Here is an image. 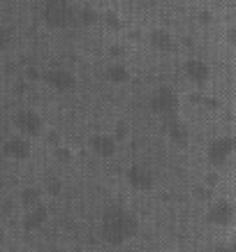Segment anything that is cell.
Listing matches in <instances>:
<instances>
[{
  "label": "cell",
  "instance_id": "1",
  "mask_svg": "<svg viewBox=\"0 0 236 252\" xmlns=\"http://www.w3.org/2000/svg\"><path fill=\"white\" fill-rule=\"evenodd\" d=\"M139 231L137 215L125 206H109L100 220V236L109 245H123L132 241Z\"/></svg>",
  "mask_w": 236,
  "mask_h": 252
},
{
  "label": "cell",
  "instance_id": "2",
  "mask_svg": "<svg viewBox=\"0 0 236 252\" xmlns=\"http://www.w3.org/2000/svg\"><path fill=\"white\" fill-rule=\"evenodd\" d=\"M42 19H44V23L49 28L63 31V28H67L69 23L76 19L74 5H72L69 0H44Z\"/></svg>",
  "mask_w": 236,
  "mask_h": 252
},
{
  "label": "cell",
  "instance_id": "3",
  "mask_svg": "<svg viewBox=\"0 0 236 252\" xmlns=\"http://www.w3.org/2000/svg\"><path fill=\"white\" fill-rule=\"evenodd\" d=\"M148 109H151L155 116L160 118H176L178 116V109H181V99H178V93L169 86H160L151 93L148 97Z\"/></svg>",
  "mask_w": 236,
  "mask_h": 252
},
{
  "label": "cell",
  "instance_id": "4",
  "mask_svg": "<svg viewBox=\"0 0 236 252\" xmlns=\"http://www.w3.org/2000/svg\"><path fill=\"white\" fill-rule=\"evenodd\" d=\"M12 125H14L16 134L26 139H37L44 134V118L35 109H19L12 116Z\"/></svg>",
  "mask_w": 236,
  "mask_h": 252
},
{
  "label": "cell",
  "instance_id": "5",
  "mask_svg": "<svg viewBox=\"0 0 236 252\" xmlns=\"http://www.w3.org/2000/svg\"><path fill=\"white\" fill-rule=\"evenodd\" d=\"M234 155V137H215L206 146V160L213 169L227 167Z\"/></svg>",
  "mask_w": 236,
  "mask_h": 252
},
{
  "label": "cell",
  "instance_id": "6",
  "mask_svg": "<svg viewBox=\"0 0 236 252\" xmlns=\"http://www.w3.org/2000/svg\"><path fill=\"white\" fill-rule=\"evenodd\" d=\"M42 81H44L49 88H54L56 93H72V91H76V86H79L76 74L65 67L46 69L44 74H42Z\"/></svg>",
  "mask_w": 236,
  "mask_h": 252
},
{
  "label": "cell",
  "instance_id": "7",
  "mask_svg": "<svg viewBox=\"0 0 236 252\" xmlns=\"http://www.w3.org/2000/svg\"><path fill=\"white\" fill-rule=\"evenodd\" d=\"M234 204L229 201V199H215L213 204L208 206L206 211V222L211 224V227H229L232 222H234Z\"/></svg>",
  "mask_w": 236,
  "mask_h": 252
},
{
  "label": "cell",
  "instance_id": "8",
  "mask_svg": "<svg viewBox=\"0 0 236 252\" xmlns=\"http://www.w3.org/2000/svg\"><path fill=\"white\" fill-rule=\"evenodd\" d=\"M125 181H128L130 188H135V190L148 192V190H153V185H155V176H153V171L146 167V164L135 162V164H130V167L125 169Z\"/></svg>",
  "mask_w": 236,
  "mask_h": 252
},
{
  "label": "cell",
  "instance_id": "9",
  "mask_svg": "<svg viewBox=\"0 0 236 252\" xmlns=\"http://www.w3.org/2000/svg\"><path fill=\"white\" fill-rule=\"evenodd\" d=\"M2 155H5V158H9V160H14V162L28 160V158L33 155L31 139L21 137V134H14V137L5 139V141H2Z\"/></svg>",
  "mask_w": 236,
  "mask_h": 252
},
{
  "label": "cell",
  "instance_id": "10",
  "mask_svg": "<svg viewBox=\"0 0 236 252\" xmlns=\"http://www.w3.org/2000/svg\"><path fill=\"white\" fill-rule=\"evenodd\" d=\"M183 74L185 79L190 81L192 86H206L208 84V79H211V67H208V63L202 61V58H188V61L183 63Z\"/></svg>",
  "mask_w": 236,
  "mask_h": 252
},
{
  "label": "cell",
  "instance_id": "11",
  "mask_svg": "<svg viewBox=\"0 0 236 252\" xmlns=\"http://www.w3.org/2000/svg\"><path fill=\"white\" fill-rule=\"evenodd\" d=\"M88 148H91L98 158L109 160V158H114L116 151H118V141H116L111 134H93V137L88 139Z\"/></svg>",
  "mask_w": 236,
  "mask_h": 252
},
{
  "label": "cell",
  "instance_id": "12",
  "mask_svg": "<svg viewBox=\"0 0 236 252\" xmlns=\"http://www.w3.org/2000/svg\"><path fill=\"white\" fill-rule=\"evenodd\" d=\"M49 220V208L44 204H37L33 208H26V213L21 218V227L23 231H39Z\"/></svg>",
  "mask_w": 236,
  "mask_h": 252
},
{
  "label": "cell",
  "instance_id": "13",
  "mask_svg": "<svg viewBox=\"0 0 236 252\" xmlns=\"http://www.w3.org/2000/svg\"><path fill=\"white\" fill-rule=\"evenodd\" d=\"M165 134H167V139L174 146H181V148H185V146L190 144V130H188V125H185V123H183L178 116H176V118H167Z\"/></svg>",
  "mask_w": 236,
  "mask_h": 252
},
{
  "label": "cell",
  "instance_id": "14",
  "mask_svg": "<svg viewBox=\"0 0 236 252\" xmlns=\"http://www.w3.org/2000/svg\"><path fill=\"white\" fill-rule=\"evenodd\" d=\"M148 44H151V49L160 51V54H171L176 49V37L167 28H153L148 32Z\"/></svg>",
  "mask_w": 236,
  "mask_h": 252
},
{
  "label": "cell",
  "instance_id": "15",
  "mask_svg": "<svg viewBox=\"0 0 236 252\" xmlns=\"http://www.w3.org/2000/svg\"><path fill=\"white\" fill-rule=\"evenodd\" d=\"M104 79L114 86H123L132 79V72H130V67L123 61H114L104 67Z\"/></svg>",
  "mask_w": 236,
  "mask_h": 252
},
{
  "label": "cell",
  "instance_id": "16",
  "mask_svg": "<svg viewBox=\"0 0 236 252\" xmlns=\"http://www.w3.org/2000/svg\"><path fill=\"white\" fill-rule=\"evenodd\" d=\"M42 197H44L42 188L28 185V188H23V190L19 192L16 204H19V206H23V208H33V206H37V204H42Z\"/></svg>",
  "mask_w": 236,
  "mask_h": 252
},
{
  "label": "cell",
  "instance_id": "17",
  "mask_svg": "<svg viewBox=\"0 0 236 252\" xmlns=\"http://www.w3.org/2000/svg\"><path fill=\"white\" fill-rule=\"evenodd\" d=\"M51 155H54V160L61 162V164H67V162L74 160V153H72V148H69V146H63V144L54 146V148H51Z\"/></svg>",
  "mask_w": 236,
  "mask_h": 252
},
{
  "label": "cell",
  "instance_id": "18",
  "mask_svg": "<svg viewBox=\"0 0 236 252\" xmlns=\"http://www.w3.org/2000/svg\"><path fill=\"white\" fill-rule=\"evenodd\" d=\"M76 16H79V21L84 23V26H95L100 21V12L95 7H81Z\"/></svg>",
  "mask_w": 236,
  "mask_h": 252
},
{
  "label": "cell",
  "instance_id": "19",
  "mask_svg": "<svg viewBox=\"0 0 236 252\" xmlns=\"http://www.w3.org/2000/svg\"><path fill=\"white\" fill-rule=\"evenodd\" d=\"M192 197L197 199V201H208V199H213V190L206 188L204 183H199V185L192 188Z\"/></svg>",
  "mask_w": 236,
  "mask_h": 252
},
{
  "label": "cell",
  "instance_id": "20",
  "mask_svg": "<svg viewBox=\"0 0 236 252\" xmlns=\"http://www.w3.org/2000/svg\"><path fill=\"white\" fill-rule=\"evenodd\" d=\"M100 19H102V21L107 23L109 28H111V31H118V28H121V26H123V23H121V19H118V14H116L114 9H107L104 14H100Z\"/></svg>",
  "mask_w": 236,
  "mask_h": 252
},
{
  "label": "cell",
  "instance_id": "21",
  "mask_svg": "<svg viewBox=\"0 0 236 252\" xmlns=\"http://www.w3.org/2000/svg\"><path fill=\"white\" fill-rule=\"evenodd\" d=\"M44 192L49 194V197H58V194L63 192V183L58 181V178H49V181H46Z\"/></svg>",
  "mask_w": 236,
  "mask_h": 252
},
{
  "label": "cell",
  "instance_id": "22",
  "mask_svg": "<svg viewBox=\"0 0 236 252\" xmlns=\"http://www.w3.org/2000/svg\"><path fill=\"white\" fill-rule=\"evenodd\" d=\"M204 185L211 188V190H215V188L220 185V174H218V171H208V174L204 176Z\"/></svg>",
  "mask_w": 236,
  "mask_h": 252
},
{
  "label": "cell",
  "instance_id": "23",
  "mask_svg": "<svg viewBox=\"0 0 236 252\" xmlns=\"http://www.w3.org/2000/svg\"><path fill=\"white\" fill-rule=\"evenodd\" d=\"M16 206H19V204H16L12 197H5V199H2V213H5V215H12L16 211Z\"/></svg>",
  "mask_w": 236,
  "mask_h": 252
},
{
  "label": "cell",
  "instance_id": "24",
  "mask_svg": "<svg viewBox=\"0 0 236 252\" xmlns=\"http://www.w3.org/2000/svg\"><path fill=\"white\" fill-rule=\"evenodd\" d=\"M111 137H114L116 141H121L123 137H128V123H123V121L116 123V134H111Z\"/></svg>",
  "mask_w": 236,
  "mask_h": 252
},
{
  "label": "cell",
  "instance_id": "25",
  "mask_svg": "<svg viewBox=\"0 0 236 252\" xmlns=\"http://www.w3.org/2000/svg\"><path fill=\"white\" fill-rule=\"evenodd\" d=\"M225 42H227V46H236V28L234 26H227V28H225Z\"/></svg>",
  "mask_w": 236,
  "mask_h": 252
},
{
  "label": "cell",
  "instance_id": "26",
  "mask_svg": "<svg viewBox=\"0 0 236 252\" xmlns=\"http://www.w3.org/2000/svg\"><path fill=\"white\" fill-rule=\"evenodd\" d=\"M197 21L202 23V26H208V23L213 21V14H211L208 9H202V12H199V14H197Z\"/></svg>",
  "mask_w": 236,
  "mask_h": 252
},
{
  "label": "cell",
  "instance_id": "27",
  "mask_svg": "<svg viewBox=\"0 0 236 252\" xmlns=\"http://www.w3.org/2000/svg\"><path fill=\"white\" fill-rule=\"evenodd\" d=\"M26 79L28 81H42V72L37 67H28L26 69Z\"/></svg>",
  "mask_w": 236,
  "mask_h": 252
},
{
  "label": "cell",
  "instance_id": "28",
  "mask_svg": "<svg viewBox=\"0 0 236 252\" xmlns=\"http://www.w3.org/2000/svg\"><path fill=\"white\" fill-rule=\"evenodd\" d=\"M7 44H9V32L5 31L2 26H0V54H2V51L7 49Z\"/></svg>",
  "mask_w": 236,
  "mask_h": 252
},
{
  "label": "cell",
  "instance_id": "29",
  "mask_svg": "<svg viewBox=\"0 0 236 252\" xmlns=\"http://www.w3.org/2000/svg\"><path fill=\"white\" fill-rule=\"evenodd\" d=\"M213 252H236V250H234V245L232 243H218L213 248Z\"/></svg>",
  "mask_w": 236,
  "mask_h": 252
},
{
  "label": "cell",
  "instance_id": "30",
  "mask_svg": "<svg viewBox=\"0 0 236 252\" xmlns=\"http://www.w3.org/2000/svg\"><path fill=\"white\" fill-rule=\"evenodd\" d=\"M46 139H49V144H51V146H58V144H61V134H58L56 130L49 132V134H46Z\"/></svg>",
  "mask_w": 236,
  "mask_h": 252
},
{
  "label": "cell",
  "instance_id": "31",
  "mask_svg": "<svg viewBox=\"0 0 236 252\" xmlns=\"http://www.w3.org/2000/svg\"><path fill=\"white\" fill-rule=\"evenodd\" d=\"M123 54H125L123 46H111V56H123Z\"/></svg>",
  "mask_w": 236,
  "mask_h": 252
},
{
  "label": "cell",
  "instance_id": "32",
  "mask_svg": "<svg viewBox=\"0 0 236 252\" xmlns=\"http://www.w3.org/2000/svg\"><path fill=\"white\" fill-rule=\"evenodd\" d=\"M2 243H5V231L0 229V248H2Z\"/></svg>",
  "mask_w": 236,
  "mask_h": 252
}]
</instances>
